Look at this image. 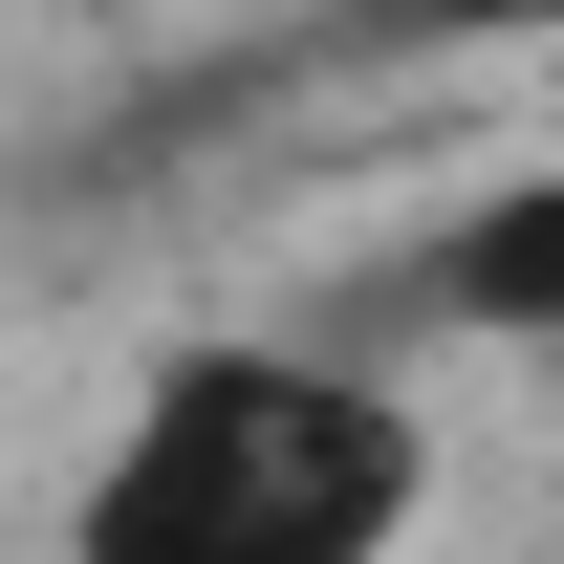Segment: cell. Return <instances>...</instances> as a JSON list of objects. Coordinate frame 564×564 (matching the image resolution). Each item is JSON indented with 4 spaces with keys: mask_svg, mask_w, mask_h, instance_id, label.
Masks as SVG:
<instances>
[{
    "mask_svg": "<svg viewBox=\"0 0 564 564\" xmlns=\"http://www.w3.org/2000/svg\"><path fill=\"white\" fill-rule=\"evenodd\" d=\"M456 434L391 348L326 326H174L66 456V564H413Z\"/></svg>",
    "mask_w": 564,
    "mask_h": 564,
    "instance_id": "obj_1",
    "label": "cell"
},
{
    "mask_svg": "<svg viewBox=\"0 0 564 564\" xmlns=\"http://www.w3.org/2000/svg\"><path fill=\"white\" fill-rule=\"evenodd\" d=\"M413 326H434V348H478V369H521V391H564V131L434 196V239H413Z\"/></svg>",
    "mask_w": 564,
    "mask_h": 564,
    "instance_id": "obj_2",
    "label": "cell"
}]
</instances>
